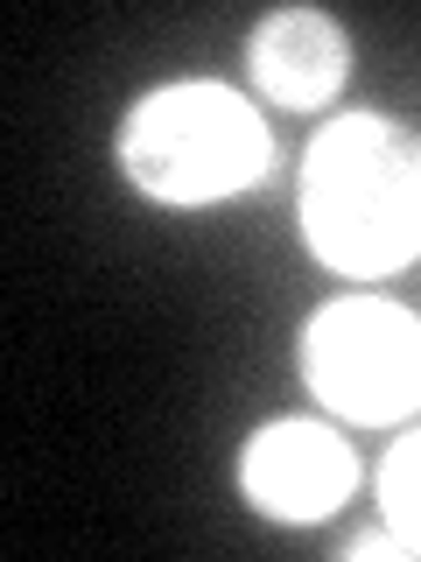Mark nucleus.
<instances>
[{"instance_id": "20e7f679", "label": "nucleus", "mask_w": 421, "mask_h": 562, "mask_svg": "<svg viewBox=\"0 0 421 562\" xmlns=\"http://www.w3.org/2000/svg\"><path fill=\"white\" fill-rule=\"evenodd\" d=\"M239 492L274 527H316L359 492V457L330 422L281 415L246 436L239 450Z\"/></svg>"}, {"instance_id": "f257e3e1", "label": "nucleus", "mask_w": 421, "mask_h": 562, "mask_svg": "<svg viewBox=\"0 0 421 562\" xmlns=\"http://www.w3.org/2000/svg\"><path fill=\"white\" fill-rule=\"evenodd\" d=\"M303 239L330 274L379 281L421 260V140L386 113H338L303 155Z\"/></svg>"}, {"instance_id": "39448f33", "label": "nucleus", "mask_w": 421, "mask_h": 562, "mask_svg": "<svg viewBox=\"0 0 421 562\" xmlns=\"http://www.w3.org/2000/svg\"><path fill=\"white\" fill-rule=\"evenodd\" d=\"M246 70H253V92L268 105H281V113H316V105H330L344 92L351 43L316 8H274L246 35Z\"/></svg>"}, {"instance_id": "423d86ee", "label": "nucleus", "mask_w": 421, "mask_h": 562, "mask_svg": "<svg viewBox=\"0 0 421 562\" xmlns=\"http://www.w3.org/2000/svg\"><path fill=\"white\" fill-rule=\"evenodd\" d=\"M379 514L408 541V555H421V429H408L379 464Z\"/></svg>"}, {"instance_id": "f03ea898", "label": "nucleus", "mask_w": 421, "mask_h": 562, "mask_svg": "<svg viewBox=\"0 0 421 562\" xmlns=\"http://www.w3.org/2000/svg\"><path fill=\"white\" fill-rule=\"evenodd\" d=\"M268 169L274 134L253 113V99H239L232 85L183 78L134 99V113L120 120V176L155 204L204 211L268 183Z\"/></svg>"}, {"instance_id": "7ed1b4c3", "label": "nucleus", "mask_w": 421, "mask_h": 562, "mask_svg": "<svg viewBox=\"0 0 421 562\" xmlns=\"http://www.w3.org/2000/svg\"><path fill=\"white\" fill-rule=\"evenodd\" d=\"M303 380L344 422H408L421 408V316L386 295H330L303 324Z\"/></svg>"}]
</instances>
